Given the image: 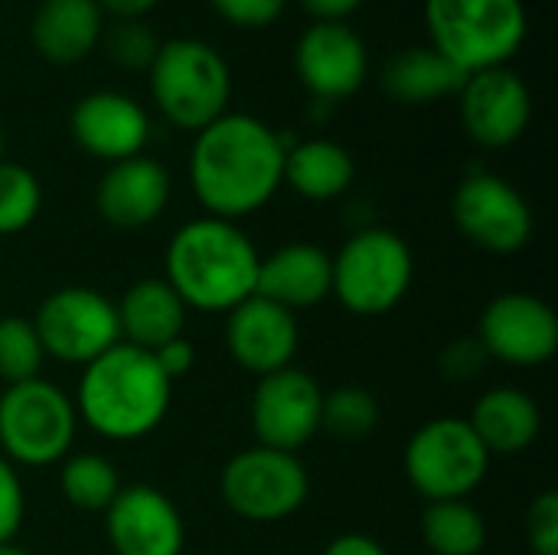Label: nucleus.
Segmentation results:
<instances>
[{
    "label": "nucleus",
    "mask_w": 558,
    "mask_h": 555,
    "mask_svg": "<svg viewBox=\"0 0 558 555\" xmlns=\"http://www.w3.org/2000/svg\"><path fill=\"white\" fill-rule=\"evenodd\" d=\"M294 72L314 101H347L369 79L366 39L350 23H311L294 43Z\"/></svg>",
    "instance_id": "nucleus-14"
},
{
    "label": "nucleus",
    "mask_w": 558,
    "mask_h": 555,
    "mask_svg": "<svg viewBox=\"0 0 558 555\" xmlns=\"http://www.w3.org/2000/svg\"><path fill=\"white\" fill-rule=\"evenodd\" d=\"M170 193V170L160 160L137 154L105 167L95 186V209L114 229H147L163 216Z\"/></svg>",
    "instance_id": "nucleus-19"
},
{
    "label": "nucleus",
    "mask_w": 558,
    "mask_h": 555,
    "mask_svg": "<svg viewBox=\"0 0 558 555\" xmlns=\"http://www.w3.org/2000/svg\"><path fill=\"white\" fill-rule=\"evenodd\" d=\"M43 360L46 353L29 317H20V314L0 317V379L7 386L36 379L43 370Z\"/></svg>",
    "instance_id": "nucleus-30"
},
{
    "label": "nucleus",
    "mask_w": 558,
    "mask_h": 555,
    "mask_svg": "<svg viewBox=\"0 0 558 555\" xmlns=\"http://www.w3.org/2000/svg\"><path fill=\"white\" fill-rule=\"evenodd\" d=\"M105 23L95 0H39L29 16V43L49 65H75L98 49Z\"/></svg>",
    "instance_id": "nucleus-21"
},
{
    "label": "nucleus",
    "mask_w": 558,
    "mask_h": 555,
    "mask_svg": "<svg viewBox=\"0 0 558 555\" xmlns=\"http://www.w3.org/2000/svg\"><path fill=\"white\" fill-rule=\"evenodd\" d=\"M154 360L163 370V376L170 383H177V379H183L196 366V350H193V343L186 337H177V340L163 343L160 350H154Z\"/></svg>",
    "instance_id": "nucleus-36"
},
{
    "label": "nucleus",
    "mask_w": 558,
    "mask_h": 555,
    "mask_svg": "<svg viewBox=\"0 0 558 555\" xmlns=\"http://www.w3.org/2000/svg\"><path fill=\"white\" fill-rule=\"evenodd\" d=\"M477 343L504 366H543L558 350L556 311L526 291H504L487 301L477 321Z\"/></svg>",
    "instance_id": "nucleus-12"
},
{
    "label": "nucleus",
    "mask_w": 558,
    "mask_h": 555,
    "mask_svg": "<svg viewBox=\"0 0 558 555\" xmlns=\"http://www.w3.org/2000/svg\"><path fill=\"white\" fill-rule=\"evenodd\" d=\"M29 321L36 327L43 353L69 366H88L114 343H121L114 301L98 288H56L39 301L36 317Z\"/></svg>",
    "instance_id": "nucleus-10"
},
{
    "label": "nucleus",
    "mask_w": 558,
    "mask_h": 555,
    "mask_svg": "<svg viewBox=\"0 0 558 555\" xmlns=\"http://www.w3.org/2000/svg\"><path fill=\"white\" fill-rule=\"evenodd\" d=\"M0 555H33V553H26L23 546H16V543H3L0 546Z\"/></svg>",
    "instance_id": "nucleus-40"
},
{
    "label": "nucleus",
    "mask_w": 558,
    "mask_h": 555,
    "mask_svg": "<svg viewBox=\"0 0 558 555\" xmlns=\"http://www.w3.org/2000/svg\"><path fill=\"white\" fill-rule=\"evenodd\" d=\"M0 160H7V134H3V128H0Z\"/></svg>",
    "instance_id": "nucleus-41"
},
{
    "label": "nucleus",
    "mask_w": 558,
    "mask_h": 555,
    "mask_svg": "<svg viewBox=\"0 0 558 555\" xmlns=\"http://www.w3.org/2000/svg\"><path fill=\"white\" fill-rule=\"evenodd\" d=\"M320 409L324 389L320 383L298 370H278L262 376L252 393V432L262 448L298 455L317 432H320Z\"/></svg>",
    "instance_id": "nucleus-13"
},
{
    "label": "nucleus",
    "mask_w": 558,
    "mask_h": 555,
    "mask_svg": "<svg viewBox=\"0 0 558 555\" xmlns=\"http://www.w3.org/2000/svg\"><path fill=\"white\" fill-rule=\"evenodd\" d=\"M324 555H389V553H386V546H383L379 540H373V536H366V533H343V536H337V540H330V543H327Z\"/></svg>",
    "instance_id": "nucleus-38"
},
{
    "label": "nucleus",
    "mask_w": 558,
    "mask_h": 555,
    "mask_svg": "<svg viewBox=\"0 0 558 555\" xmlns=\"http://www.w3.org/2000/svg\"><path fill=\"white\" fill-rule=\"evenodd\" d=\"M173 399V383L157 366L154 353L131 343H114L108 353L82 366L75 412L95 435L108 442H141L154 435Z\"/></svg>",
    "instance_id": "nucleus-3"
},
{
    "label": "nucleus",
    "mask_w": 558,
    "mask_h": 555,
    "mask_svg": "<svg viewBox=\"0 0 558 555\" xmlns=\"http://www.w3.org/2000/svg\"><path fill=\"white\" fill-rule=\"evenodd\" d=\"M114 311H118L121 343H131V347L147 350V353L183 337L186 314H190V307L180 301V294L163 278L134 281L121 294Z\"/></svg>",
    "instance_id": "nucleus-23"
},
{
    "label": "nucleus",
    "mask_w": 558,
    "mask_h": 555,
    "mask_svg": "<svg viewBox=\"0 0 558 555\" xmlns=\"http://www.w3.org/2000/svg\"><path fill=\"white\" fill-rule=\"evenodd\" d=\"M288 137L255 114L226 111L193 137L190 186L206 216L239 222L284 186Z\"/></svg>",
    "instance_id": "nucleus-1"
},
{
    "label": "nucleus",
    "mask_w": 558,
    "mask_h": 555,
    "mask_svg": "<svg viewBox=\"0 0 558 555\" xmlns=\"http://www.w3.org/2000/svg\"><path fill=\"white\" fill-rule=\"evenodd\" d=\"M356 180L353 154L333 137H307L288 144L284 150V186H291L301 200L330 203L340 200Z\"/></svg>",
    "instance_id": "nucleus-25"
},
{
    "label": "nucleus",
    "mask_w": 558,
    "mask_h": 555,
    "mask_svg": "<svg viewBox=\"0 0 558 555\" xmlns=\"http://www.w3.org/2000/svg\"><path fill=\"white\" fill-rule=\"evenodd\" d=\"M464 72L445 59L435 46H409L392 52L383 62L379 82L383 92L399 105H435L445 98H458L464 85Z\"/></svg>",
    "instance_id": "nucleus-24"
},
{
    "label": "nucleus",
    "mask_w": 558,
    "mask_h": 555,
    "mask_svg": "<svg viewBox=\"0 0 558 555\" xmlns=\"http://www.w3.org/2000/svg\"><path fill=\"white\" fill-rule=\"evenodd\" d=\"M451 219L471 245L490 255H513L526 249L536 229L526 196L510 180L487 170H474L458 183L451 196Z\"/></svg>",
    "instance_id": "nucleus-11"
},
{
    "label": "nucleus",
    "mask_w": 558,
    "mask_h": 555,
    "mask_svg": "<svg viewBox=\"0 0 558 555\" xmlns=\"http://www.w3.org/2000/svg\"><path fill=\"white\" fill-rule=\"evenodd\" d=\"M78 412L69 393L36 376L0 393V455L16 468H52L72 455Z\"/></svg>",
    "instance_id": "nucleus-7"
},
{
    "label": "nucleus",
    "mask_w": 558,
    "mask_h": 555,
    "mask_svg": "<svg viewBox=\"0 0 558 555\" xmlns=\"http://www.w3.org/2000/svg\"><path fill=\"white\" fill-rule=\"evenodd\" d=\"M59 464H62L59 471L62 497L82 514H105L111 500L121 494V474L114 461H108L105 455L78 451V455H65Z\"/></svg>",
    "instance_id": "nucleus-27"
},
{
    "label": "nucleus",
    "mask_w": 558,
    "mask_h": 555,
    "mask_svg": "<svg viewBox=\"0 0 558 555\" xmlns=\"http://www.w3.org/2000/svg\"><path fill=\"white\" fill-rule=\"evenodd\" d=\"M160 43L163 39H157L150 23H144V20H114V23H105L98 49L121 72H144L147 75Z\"/></svg>",
    "instance_id": "nucleus-31"
},
{
    "label": "nucleus",
    "mask_w": 558,
    "mask_h": 555,
    "mask_svg": "<svg viewBox=\"0 0 558 555\" xmlns=\"http://www.w3.org/2000/svg\"><path fill=\"white\" fill-rule=\"evenodd\" d=\"M484 363H487V353L484 347L477 343V337H464V340H454L448 343V350L441 353V373L454 383H471L484 373Z\"/></svg>",
    "instance_id": "nucleus-35"
},
{
    "label": "nucleus",
    "mask_w": 558,
    "mask_h": 555,
    "mask_svg": "<svg viewBox=\"0 0 558 555\" xmlns=\"http://www.w3.org/2000/svg\"><path fill=\"white\" fill-rule=\"evenodd\" d=\"M101 7L105 16H114V20H144L160 0H95Z\"/></svg>",
    "instance_id": "nucleus-39"
},
{
    "label": "nucleus",
    "mask_w": 558,
    "mask_h": 555,
    "mask_svg": "<svg viewBox=\"0 0 558 555\" xmlns=\"http://www.w3.org/2000/svg\"><path fill=\"white\" fill-rule=\"evenodd\" d=\"M468 425L490 458H517L536 445L543 432V409L520 386H494L474 402Z\"/></svg>",
    "instance_id": "nucleus-22"
},
{
    "label": "nucleus",
    "mask_w": 558,
    "mask_h": 555,
    "mask_svg": "<svg viewBox=\"0 0 558 555\" xmlns=\"http://www.w3.org/2000/svg\"><path fill=\"white\" fill-rule=\"evenodd\" d=\"M379 402L363 386H337L324 393L320 409V432L333 435L337 442H363L379 429Z\"/></svg>",
    "instance_id": "nucleus-28"
},
{
    "label": "nucleus",
    "mask_w": 558,
    "mask_h": 555,
    "mask_svg": "<svg viewBox=\"0 0 558 555\" xmlns=\"http://www.w3.org/2000/svg\"><path fill=\"white\" fill-rule=\"evenodd\" d=\"M422 540L435 555H481L487 546V517L471 500L425 504Z\"/></svg>",
    "instance_id": "nucleus-26"
},
{
    "label": "nucleus",
    "mask_w": 558,
    "mask_h": 555,
    "mask_svg": "<svg viewBox=\"0 0 558 555\" xmlns=\"http://www.w3.org/2000/svg\"><path fill=\"white\" fill-rule=\"evenodd\" d=\"M526 543L536 555H558V494L543 491L526 510Z\"/></svg>",
    "instance_id": "nucleus-33"
},
{
    "label": "nucleus",
    "mask_w": 558,
    "mask_h": 555,
    "mask_svg": "<svg viewBox=\"0 0 558 555\" xmlns=\"http://www.w3.org/2000/svg\"><path fill=\"white\" fill-rule=\"evenodd\" d=\"M258 262L262 255L239 222L196 216L170 236L163 281L186 307L203 314H229L255 294Z\"/></svg>",
    "instance_id": "nucleus-2"
},
{
    "label": "nucleus",
    "mask_w": 558,
    "mask_h": 555,
    "mask_svg": "<svg viewBox=\"0 0 558 555\" xmlns=\"http://www.w3.org/2000/svg\"><path fill=\"white\" fill-rule=\"evenodd\" d=\"M226 347L239 370L255 379L294 366L301 347L298 314L288 307L252 294L226 314Z\"/></svg>",
    "instance_id": "nucleus-17"
},
{
    "label": "nucleus",
    "mask_w": 558,
    "mask_h": 555,
    "mask_svg": "<svg viewBox=\"0 0 558 555\" xmlns=\"http://www.w3.org/2000/svg\"><path fill=\"white\" fill-rule=\"evenodd\" d=\"M428 46L464 75L510 65L530 33L523 0H425Z\"/></svg>",
    "instance_id": "nucleus-5"
},
{
    "label": "nucleus",
    "mask_w": 558,
    "mask_h": 555,
    "mask_svg": "<svg viewBox=\"0 0 558 555\" xmlns=\"http://www.w3.org/2000/svg\"><path fill=\"white\" fill-rule=\"evenodd\" d=\"M147 88L157 111L180 131L199 134L229 111L232 69L226 56L199 36L163 39L150 69Z\"/></svg>",
    "instance_id": "nucleus-4"
},
{
    "label": "nucleus",
    "mask_w": 558,
    "mask_h": 555,
    "mask_svg": "<svg viewBox=\"0 0 558 555\" xmlns=\"http://www.w3.org/2000/svg\"><path fill=\"white\" fill-rule=\"evenodd\" d=\"M461 124L477 147L507 150L533 121V92L507 65L484 69L464 79L458 92Z\"/></svg>",
    "instance_id": "nucleus-15"
},
{
    "label": "nucleus",
    "mask_w": 558,
    "mask_h": 555,
    "mask_svg": "<svg viewBox=\"0 0 558 555\" xmlns=\"http://www.w3.org/2000/svg\"><path fill=\"white\" fill-rule=\"evenodd\" d=\"M26 517V494L16 468L0 455V546L13 543Z\"/></svg>",
    "instance_id": "nucleus-34"
},
{
    "label": "nucleus",
    "mask_w": 558,
    "mask_h": 555,
    "mask_svg": "<svg viewBox=\"0 0 558 555\" xmlns=\"http://www.w3.org/2000/svg\"><path fill=\"white\" fill-rule=\"evenodd\" d=\"M412 491L425 500H468L490 471V455L468 419L438 415L415 429L402 458Z\"/></svg>",
    "instance_id": "nucleus-8"
},
{
    "label": "nucleus",
    "mask_w": 558,
    "mask_h": 555,
    "mask_svg": "<svg viewBox=\"0 0 558 555\" xmlns=\"http://www.w3.org/2000/svg\"><path fill=\"white\" fill-rule=\"evenodd\" d=\"M415 278L409 242L383 226L353 232L330 255V294L356 317H383L402 304Z\"/></svg>",
    "instance_id": "nucleus-6"
},
{
    "label": "nucleus",
    "mask_w": 558,
    "mask_h": 555,
    "mask_svg": "<svg viewBox=\"0 0 558 555\" xmlns=\"http://www.w3.org/2000/svg\"><path fill=\"white\" fill-rule=\"evenodd\" d=\"M311 23H350L366 0H298Z\"/></svg>",
    "instance_id": "nucleus-37"
},
{
    "label": "nucleus",
    "mask_w": 558,
    "mask_h": 555,
    "mask_svg": "<svg viewBox=\"0 0 558 555\" xmlns=\"http://www.w3.org/2000/svg\"><path fill=\"white\" fill-rule=\"evenodd\" d=\"M69 134L82 154L118 164L144 154L150 141V114L137 98L114 88H98L72 105Z\"/></svg>",
    "instance_id": "nucleus-16"
},
{
    "label": "nucleus",
    "mask_w": 558,
    "mask_h": 555,
    "mask_svg": "<svg viewBox=\"0 0 558 555\" xmlns=\"http://www.w3.org/2000/svg\"><path fill=\"white\" fill-rule=\"evenodd\" d=\"M206 3L222 23L235 29H265L284 16L291 0H206Z\"/></svg>",
    "instance_id": "nucleus-32"
},
{
    "label": "nucleus",
    "mask_w": 558,
    "mask_h": 555,
    "mask_svg": "<svg viewBox=\"0 0 558 555\" xmlns=\"http://www.w3.org/2000/svg\"><path fill=\"white\" fill-rule=\"evenodd\" d=\"M105 533L114 555H180L186 546L177 504L150 484L121 487L105 510Z\"/></svg>",
    "instance_id": "nucleus-18"
},
{
    "label": "nucleus",
    "mask_w": 558,
    "mask_h": 555,
    "mask_svg": "<svg viewBox=\"0 0 558 555\" xmlns=\"http://www.w3.org/2000/svg\"><path fill=\"white\" fill-rule=\"evenodd\" d=\"M219 494L235 517L248 523H278L307 504L311 478L298 455L255 445L229 458Z\"/></svg>",
    "instance_id": "nucleus-9"
},
{
    "label": "nucleus",
    "mask_w": 558,
    "mask_h": 555,
    "mask_svg": "<svg viewBox=\"0 0 558 555\" xmlns=\"http://www.w3.org/2000/svg\"><path fill=\"white\" fill-rule=\"evenodd\" d=\"M43 209L39 177L16 160H0V236L26 232Z\"/></svg>",
    "instance_id": "nucleus-29"
},
{
    "label": "nucleus",
    "mask_w": 558,
    "mask_h": 555,
    "mask_svg": "<svg viewBox=\"0 0 558 555\" xmlns=\"http://www.w3.org/2000/svg\"><path fill=\"white\" fill-rule=\"evenodd\" d=\"M255 294L291 314L317 307L330 298V252L314 242H288L258 262Z\"/></svg>",
    "instance_id": "nucleus-20"
}]
</instances>
